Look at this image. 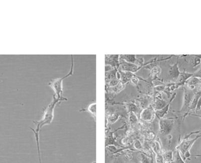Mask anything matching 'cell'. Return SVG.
I'll return each instance as SVG.
<instances>
[{
	"label": "cell",
	"mask_w": 201,
	"mask_h": 163,
	"mask_svg": "<svg viewBox=\"0 0 201 163\" xmlns=\"http://www.w3.org/2000/svg\"><path fill=\"white\" fill-rule=\"evenodd\" d=\"M67 98H58L55 95L53 97V101L48 105L47 107L44 109L43 115H42V119L39 121H34V123H35L37 125V128L35 130L31 128L32 132L35 134V137L36 139V141L37 144V148H38V152L39 156V158H41L40 155V143H39V132L40 129L42 127L46 124H50L53 119H54V108L56 105L58 104L59 102H61L62 101H67Z\"/></svg>",
	"instance_id": "cell-1"
},
{
	"label": "cell",
	"mask_w": 201,
	"mask_h": 163,
	"mask_svg": "<svg viewBox=\"0 0 201 163\" xmlns=\"http://www.w3.org/2000/svg\"><path fill=\"white\" fill-rule=\"evenodd\" d=\"M178 119V117L160 119L159 122V132L160 135L162 137H166L167 140L171 141L173 138L171 132L174 130L175 124Z\"/></svg>",
	"instance_id": "cell-2"
},
{
	"label": "cell",
	"mask_w": 201,
	"mask_h": 163,
	"mask_svg": "<svg viewBox=\"0 0 201 163\" xmlns=\"http://www.w3.org/2000/svg\"><path fill=\"white\" fill-rule=\"evenodd\" d=\"M200 138H201V135H197L194 138L182 139L175 147V150L179 151L182 157L185 161L187 158L188 159L191 156L190 149L196 141Z\"/></svg>",
	"instance_id": "cell-3"
},
{
	"label": "cell",
	"mask_w": 201,
	"mask_h": 163,
	"mask_svg": "<svg viewBox=\"0 0 201 163\" xmlns=\"http://www.w3.org/2000/svg\"><path fill=\"white\" fill-rule=\"evenodd\" d=\"M72 57V60H71V66L70 69V71L69 72L67 75H65L64 77H63L59 79H53L49 83L48 85L52 88V89L54 91L55 93V94L57 97L58 98H61L63 99L65 98L63 97V81L65 79L68 78L69 76L72 75L73 74L74 72V60H73V57Z\"/></svg>",
	"instance_id": "cell-4"
},
{
	"label": "cell",
	"mask_w": 201,
	"mask_h": 163,
	"mask_svg": "<svg viewBox=\"0 0 201 163\" xmlns=\"http://www.w3.org/2000/svg\"><path fill=\"white\" fill-rule=\"evenodd\" d=\"M182 89L184 91V94L183 97V104L182 106L181 109L180 110V113H185L184 117L189 113V107H190L191 102L195 95V93L194 91H191L190 89H186L185 87H182Z\"/></svg>",
	"instance_id": "cell-5"
},
{
	"label": "cell",
	"mask_w": 201,
	"mask_h": 163,
	"mask_svg": "<svg viewBox=\"0 0 201 163\" xmlns=\"http://www.w3.org/2000/svg\"><path fill=\"white\" fill-rule=\"evenodd\" d=\"M155 116V111L152 107H147L143 110L140 114V118L143 121L151 122L153 120Z\"/></svg>",
	"instance_id": "cell-6"
},
{
	"label": "cell",
	"mask_w": 201,
	"mask_h": 163,
	"mask_svg": "<svg viewBox=\"0 0 201 163\" xmlns=\"http://www.w3.org/2000/svg\"><path fill=\"white\" fill-rule=\"evenodd\" d=\"M176 93H175L173 95H172V97H171V100L169 101V102L168 103V104H167V105H166V106H165L164 108H163L162 109H161V110H160L156 111H155V116H157V118H159V120H160V119H162V118H164V117L168 114V111H169L170 105L171 104V103H172V101H173L174 100L175 98V97H176Z\"/></svg>",
	"instance_id": "cell-7"
},
{
	"label": "cell",
	"mask_w": 201,
	"mask_h": 163,
	"mask_svg": "<svg viewBox=\"0 0 201 163\" xmlns=\"http://www.w3.org/2000/svg\"><path fill=\"white\" fill-rule=\"evenodd\" d=\"M180 72L179 70L178 67V61L176 63L174 64L173 65H169V70L168 71L169 77L172 78L175 81H177V79L179 77Z\"/></svg>",
	"instance_id": "cell-8"
},
{
	"label": "cell",
	"mask_w": 201,
	"mask_h": 163,
	"mask_svg": "<svg viewBox=\"0 0 201 163\" xmlns=\"http://www.w3.org/2000/svg\"><path fill=\"white\" fill-rule=\"evenodd\" d=\"M167 104H168V103H166V101H165L162 98L161 94H158V95H157L156 97L155 101L153 103L152 108L155 111L160 110L164 108Z\"/></svg>",
	"instance_id": "cell-9"
},
{
	"label": "cell",
	"mask_w": 201,
	"mask_h": 163,
	"mask_svg": "<svg viewBox=\"0 0 201 163\" xmlns=\"http://www.w3.org/2000/svg\"><path fill=\"white\" fill-rule=\"evenodd\" d=\"M151 147L155 154H163L164 153L162 149V145L161 144L160 141L157 140H155L151 142Z\"/></svg>",
	"instance_id": "cell-10"
},
{
	"label": "cell",
	"mask_w": 201,
	"mask_h": 163,
	"mask_svg": "<svg viewBox=\"0 0 201 163\" xmlns=\"http://www.w3.org/2000/svg\"><path fill=\"white\" fill-rule=\"evenodd\" d=\"M174 151L173 150H166L162 154L164 158V163H173L174 161Z\"/></svg>",
	"instance_id": "cell-11"
},
{
	"label": "cell",
	"mask_w": 201,
	"mask_h": 163,
	"mask_svg": "<svg viewBox=\"0 0 201 163\" xmlns=\"http://www.w3.org/2000/svg\"><path fill=\"white\" fill-rule=\"evenodd\" d=\"M193 77V74L188 73L185 72V71L182 73H180L179 75V77L177 79V83H186V81L191 77Z\"/></svg>",
	"instance_id": "cell-12"
},
{
	"label": "cell",
	"mask_w": 201,
	"mask_h": 163,
	"mask_svg": "<svg viewBox=\"0 0 201 163\" xmlns=\"http://www.w3.org/2000/svg\"><path fill=\"white\" fill-rule=\"evenodd\" d=\"M201 96V91H198L196 93H195V95L192 99V101L191 102L190 104V107H189V112L190 111H195L196 106H197V104L198 102V100L199 99L200 97Z\"/></svg>",
	"instance_id": "cell-13"
},
{
	"label": "cell",
	"mask_w": 201,
	"mask_h": 163,
	"mask_svg": "<svg viewBox=\"0 0 201 163\" xmlns=\"http://www.w3.org/2000/svg\"><path fill=\"white\" fill-rule=\"evenodd\" d=\"M173 163H185V161L182 157L179 151L175 150L174 151V161Z\"/></svg>",
	"instance_id": "cell-14"
},
{
	"label": "cell",
	"mask_w": 201,
	"mask_h": 163,
	"mask_svg": "<svg viewBox=\"0 0 201 163\" xmlns=\"http://www.w3.org/2000/svg\"><path fill=\"white\" fill-rule=\"evenodd\" d=\"M200 83H201V79H200L196 77H192L190 79H188L186 83H187V85H192L196 86Z\"/></svg>",
	"instance_id": "cell-15"
},
{
	"label": "cell",
	"mask_w": 201,
	"mask_h": 163,
	"mask_svg": "<svg viewBox=\"0 0 201 163\" xmlns=\"http://www.w3.org/2000/svg\"><path fill=\"white\" fill-rule=\"evenodd\" d=\"M121 57L124 58L128 63H135L137 60V59L135 58L136 57L135 55H122Z\"/></svg>",
	"instance_id": "cell-16"
},
{
	"label": "cell",
	"mask_w": 201,
	"mask_h": 163,
	"mask_svg": "<svg viewBox=\"0 0 201 163\" xmlns=\"http://www.w3.org/2000/svg\"><path fill=\"white\" fill-rule=\"evenodd\" d=\"M96 105L95 103H92L88 106L87 108V111L92 115L95 119L96 118Z\"/></svg>",
	"instance_id": "cell-17"
},
{
	"label": "cell",
	"mask_w": 201,
	"mask_h": 163,
	"mask_svg": "<svg viewBox=\"0 0 201 163\" xmlns=\"http://www.w3.org/2000/svg\"><path fill=\"white\" fill-rule=\"evenodd\" d=\"M119 115L117 113L111 114L108 117V121L110 122V123L113 124L119 119Z\"/></svg>",
	"instance_id": "cell-18"
},
{
	"label": "cell",
	"mask_w": 201,
	"mask_h": 163,
	"mask_svg": "<svg viewBox=\"0 0 201 163\" xmlns=\"http://www.w3.org/2000/svg\"><path fill=\"white\" fill-rule=\"evenodd\" d=\"M133 146L135 150H143V144L139 140H136L133 142Z\"/></svg>",
	"instance_id": "cell-19"
},
{
	"label": "cell",
	"mask_w": 201,
	"mask_h": 163,
	"mask_svg": "<svg viewBox=\"0 0 201 163\" xmlns=\"http://www.w3.org/2000/svg\"><path fill=\"white\" fill-rule=\"evenodd\" d=\"M195 58L193 60V67H195L196 66L199 65L201 63V56H197L195 55Z\"/></svg>",
	"instance_id": "cell-20"
},
{
	"label": "cell",
	"mask_w": 201,
	"mask_h": 163,
	"mask_svg": "<svg viewBox=\"0 0 201 163\" xmlns=\"http://www.w3.org/2000/svg\"><path fill=\"white\" fill-rule=\"evenodd\" d=\"M129 122L131 124H135L137 121V116L135 115V114L133 112H131V113L129 114Z\"/></svg>",
	"instance_id": "cell-21"
},
{
	"label": "cell",
	"mask_w": 201,
	"mask_h": 163,
	"mask_svg": "<svg viewBox=\"0 0 201 163\" xmlns=\"http://www.w3.org/2000/svg\"><path fill=\"white\" fill-rule=\"evenodd\" d=\"M155 162L156 163H164V158L162 154H155Z\"/></svg>",
	"instance_id": "cell-22"
},
{
	"label": "cell",
	"mask_w": 201,
	"mask_h": 163,
	"mask_svg": "<svg viewBox=\"0 0 201 163\" xmlns=\"http://www.w3.org/2000/svg\"><path fill=\"white\" fill-rule=\"evenodd\" d=\"M141 163H150V160L145 154H141Z\"/></svg>",
	"instance_id": "cell-23"
},
{
	"label": "cell",
	"mask_w": 201,
	"mask_h": 163,
	"mask_svg": "<svg viewBox=\"0 0 201 163\" xmlns=\"http://www.w3.org/2000/svg\"><path fill=\"white\" fill-rule=\"evenodd\" d=\"M160 72H161V69L158 66L154 67L151 70V74H153V75H155V76H157V74H159Z\"/></svg>",
	"instance_id": "cell-24"
},
{
	"label": "cell",
	"mask_w": 201,
	"mask_h": 163,
	"mask_svg": "<svg viewBox=\"0 0 201 163\" xmlns=\"http://www.w3.org/2000/svg\"><path fill=\"white\" fill-rule=\"evenodd\" d=\"M193 77H196L201 79V69L198 70L195 73L193 74Z\"/></svg>",
	"instance_id": "cell-25"
},
{
	"label": "cell",
	"mask_w": 201,
	"mask_h": 163,
	"mask_svg": "<svg viewBox=\"0 0 201 163\" xmlns=\"http://www.w3.org/2000/svg\"><path fill=\"white\" fill-rule=\"evenodd\" d=\"M201 110V96L199 98V99L198 100V104H197V106H196V108L195 111L197 112V111H199V110Z\"/></svg>",
	"instance_id": "cell-26"
},
{
	"label": "cell",
	"mask_w": 201,
	"mask_h": 163,
	"mask_svg": "<svg viewBox=\"0 0 201 163\" xmlns=\"http://www.w3.org/2000/svg\"><path fill=\"white\" fill-rule=\"evenodd\" d=\"M118 84V81L116 79H112L111 81H110V86H113V87H114V86H115V85H116Z\"/></svg>",
	"instance_id": "cell-27"
},
{
	"label": "cell",
	"mask_w": 201,
	"mask_h": 163,
	"mask_svg": "<svg viewBox=\"0 0 201 163\" xmlns=\"http://www.w3.org/2000/svg\"><path fill=\"white\" fill-rule=\"evenodd\" d=\"M155 89L158 91H164V89H165V87H164V86H157Z\"/></svg>",
	"instance_id": "cell-28"
},
{
	"label": "cell",
	"mask_w": 201,
	"mask_h": 163,
	"mask_svg": "<svg viewBox=\"0 0 201 163\" xmlns=\"http://www.w3.org/2000/svg\"><path fill=\"white\" fill-rule=\"evenodd\" d=\"M131 81H132V83L133 84H137L138 82V79L137 77H132L131 79Z\"/></svg>",
	"instance_id": "cell-29"
},
{
	"label": "cell",
	"mask_w": 201,
	"mask_h": 163,
	"mask_svg": "<svg viewBox=\"0 0 201 163\" xmlns=\"http://www.w3.org/2000/svg\"><path fill=\"white\" fill-rule=\"evenodd\" d=\"M196 156H198V157H201V152H200V154H197V155H195Z\"/></svg>",
	"instance_id": "cell-30"
},
{
	"label": "cell",
	"mask_w": 201,
	"mask_h": 163,
	"mask_svg": "<svg viewBox=\"0 0 201 163\" xmlns=\"http://www.w3.org/2000/svg\"><path fill=\"white\" fill-rule=\"evenodd\" d=\"M95 163V162H93V163Z\"/></svg>",
	"instance_id": "cell-31"
},
{
	"label": "cell",
	"mask_w": 201,
	"mask_h": 163,
	"mask_svg": "<svg viewBox=\"0 0 201 163\" xmlns=\"http://www.w3.org/2000/svg\"></svg>",
	"instance_id": "cell-32"
}]
</instances>
